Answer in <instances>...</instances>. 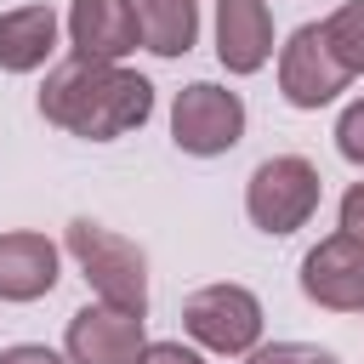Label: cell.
<instances>
[{"label":"cell","mask_w":364,"mask_h":364,"mask_svg":"<svg viewBox=\"0 0 364 364\" xmlns=\"http://www.w3.org/2000/svg\"><path fill=\"white\" fill-rule=\"evenodd\" d=\"M245 364H341V358L318 341H262L256 353H245Z\"/></svg>","instance_id":"obj_15"},{"label":"cell","mask_w":364,"mask_h":364,"mask_svg":"<svg viewBox=\"0 0 364 364\" xmlns=\"http://www.w3.org/2000/svg\"><path fill=\"white\" fill-rule=\"evenodd\" d=\"M245 136V97L216 85V80H193L176 91L171 102V142L193 159H216L233 154Z\"/></svg>","instance_id":"obj_5"},{"label":"cell","mask_w":364,"mask_h":364,"mask_svg":"<svg viewBox=\"0 0 364 364\" xmlns=\"http://www.w3.org/2000/svg\"><path fill=\"white\" fill-rule=\"evenodd\" d=\"M142 347H148V318L108 301H85L63 330L68 364H136Z\"/></svg>","instance_id":"obj_7"},{"label":"cell","mask_w":364,"mask_h":364,"mask_svg":"<svg viewBox=\"0 0 364 364\" xmlns=\"http://www.w3.org/2000/svg\"><path fill=\"white\" fill-rule=\"evenodd\" d=\"M182 330L199 353L216 358H245L262 347V296L222 279V284H199L182 301Z\"/></svg>","instance_id":"obj_4"},{"label":"cell","mask_w":364,"mask_h":364,"mask_svg":"<svg viewBox=\"0 0 364 364\" xmlns=\"http://www.w3.org/2000/svg\"><path fill=\"white\" fill-rule=\"evenodd\" d=\"M336 148H341L347 165L364 171V97H353V102L336 114Z\"/></svg>","instance_id":"obj_16"},{"label":"cell","mask_w":364,"mask_h":364,"mask_svg":"<svg viewBox=\"0 0 364 364\" xmlns=\"http://www.w3.org/2000/svg\"><path fill=\"white\" fill-rule=\"evenodd\" d=\"M63 34H68V51L80 63H125L142 46L131 0H68Z\"/></svg>","instance_id":"obj_9"},{"label":"cell","mask_w":364,"mask_h":364,"mask_svg":"<svg viewBox=\"0 0 364 364\" xmlns=\"http://www.w3.org/2000/svg\"><path fill=\"white\" fill-rule=\"evenodd\" d=\"M318 199H324V176H318V165L301 159V154H273V159H262V165L250 171V182H245V216H250V228L267 233V239H284V233L307 228L313 210H318Z\"/></svg>","instance_id":"obj_3"},{"label":"cell","mask_w":364,"mask_h":364,"mask_svg":"<svg viewBox=\"0 0 364 364\" xmlns=\"http://www.w3.org/2000/svg\"><path fill=\"white\" fill-rule=\"evenodd\" d=\"M63 279V250L34 233V228H11L0 233V301L23 307V301H40L51 296Z\"/></svg>","instance_id":"obj_10"},{"label":"cell","mask_w":364,"mask_h":364,"mask_svg":"<svg viewBox=\"0 0 364 364\" xmlns=\"http://www.w3.org/2000/svg\"><path fill=\"white\" fill-rule=\"evenodd\" d=\"M136 364H205V353L193 341H148Z\"/></svg>","instance_id":"obj_17"},{"label":"cell","mask_w":364,"mask_h":364,"mask_svg":"<svg viewBox=\"0 0 364 364\" xmlns=\"http://www.w3.org/2000/svg\"><path fill=\"white\" fill-rule=\"evenodd\" d=\"M341 233H347L353 245H364V182H353V188L341 193Z\"/></svg>","instance_id":"obj_19"},{"label":"cell","mask_w":364,"mask_h":364,"mask_svg":"<svg viewBox=\"0 0 364 364\" xmlns=\"http://www.w3.org/2000/svg\"><path fill=\"white\" fill-rule=\"evenodd\" d=\"M57 34H63V23H57L51 6H11V11H0V68L6 74L46 68L51 51H57Z\"/></svg>","instance_id":"obj_12"},{"label":"cell","mask_w":364,"mask_h":364,"mask_svg":"<svg viewBox=\"0 0 364 364\" xmlns=\"http://www.w3.org/2000/svg\"><path fill=\"white\" fill-rule=\"evenodd\" d=\"M324 40H330V51L341 57L347 74H364V0H341L324 17Z\"/></svg>","instance_id":"obj_14"},{"label":"cell","mask_w":364,"mask_h":364,"mask_svg":"<svg viewBox=\"0 0 364 364\" xmlns=\"http://www.w3.org/2000/svg\"><path fill=\"white\" fill-rule=\"evenodd\" d=\"M40 114L85 142H119L148 125L154 114V80L125 63H57L40 85Z\"/></svg>","instance_id":"obj_1"},{"label":"cell","mask_w":364,"mask_h":364,"mask_svg":"<svg viewBox=\"0 0 364 364\" xmlns=\"http://www.w3.org/2000/svg\"><path fill=\"white\" fill-rule=\"evenodd\" d=\"M0 364H68V353L46 341H17V347H0Z\"/></svg>","instance_id":"obj_18"},{"label":"cell","mask_w":364,"mask_h":364,"mask_svg":"<svg viewBox=\"0 0 364 364\" xmlns=\"http://www.w3.org/2000/svg\"><path fill=\"white\" fill-rule=\"evenodd\" d=\"M353 85V74L341 68V57L324 40V23H301L284 46H279V97L301 114L330 108L341 91Z\"/></svg>","instance_id":"obj_6"},{"label":"cell","mask_w":364,"mask_h":364,"mask_svg":"<svg viewBox=\"0 0 364 364\" xmlns=\"http://www.w3.org/2000/svg\"><path fill=\"white\" fill-rule=\"evenodd\" d=\"M301 296L324 313H364V245L341 228L301 256Z\"/></svg>","instance_id":"obj_8"},{"label":"cell","mask_w":364,"mask_h":364,"mask_svg":"<svg viewBox=\"0 0 364 364\" xmlns=\"http://www.w3.org/2000/svg\"><path fill=\"white\" fill-rule=\"evenodd\" d=\"M63 250L74 256V267H80V279L91 284L97 301L148 318V256H142L125 233H114V228H102V222H91V216H74L68 233H63Z\"/></svg>","instance_id":"obj_2"},{"label":"cell","mask_w":364,"mask_h":364,"mask_svg":"<svg viewBox=\"0 0 364 364\" xmlns=\"http://www.w3.org/2000/svg\"><path fill=\"white\" fill-rule=\"evenodd\" d=\"M142 51L154 57H188L199 40V0H131Z\"/></svg>","instance_id":"obj_13"},{"label":"cell","mask_w":364,"mask_h":364,"mask_svg":"<svg viewBox=\"0 0 364 364\" xmlns=\"http://www.w3.org/2000/svg\"><path fill=\"white\" fill-rule=\"evenodd\" d=\"M273 57V11L267 0H216V63L228 74H256Z\"/></svg>","instance_id":"obj_11"}]
</instances>
